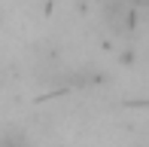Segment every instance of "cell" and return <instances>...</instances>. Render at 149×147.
Here are the masks:
<instances>
[{
	"label": "cell",
	"instance_id": "cell-1",
	"mask_svg": "<svg viewBox=\"0 0 149 147\" xmlns=\"http://www.w3.org/2000/svg\"><path fill=\"white\" fill-rule=\"evenodd\" d=\"M0 147H28V144H24L18 135H3L0 138Z\"/></svg>",
	"mask_w": 149,
	"mask_h": 147
}]
</instances>
